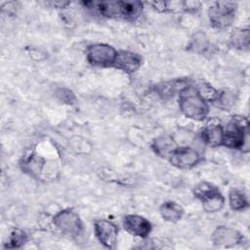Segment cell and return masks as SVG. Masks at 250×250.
Here are the masks:
<instances>
[{
	"instance_id": "obj_1",
	"label": "cell",
	"mask_w": 250,
	"mask_h": 250,
	"mask_svg": "<svg viewBox=\"0 0 250 250\" xmlns=\"http://www.w3.org/2000/svg\"><path fill=\"white\" fill-rule=\"evenodd\" d=\"M84 4L95 8L104 17L131 21L137 19L143 9V3L139 1H100L84 2Z\"/></svg>"
},
{
	"instance_id": "obj_2",
	"label": "cell",
	"mask_w": 250,
	"mask_h": 250,
	"mask_svg": "<svg viewBox=\"0 0 250 250\" xmlns=\"http://www.w3.org/2000/svg\"><path fill=\"white\" fill-rule=\"evenodd\" d=\"M179 106L186 117L195 121L205 119L209 113L207 102L201 99L191 86L180 93Z\"/></svg>"
},
{
	"instance_id": "obj_3",
	"label": "cell",
	"mask_w": 250,
	"mask_h": 250,
	"mask_svg": "<svg viewBox=\"0 0 250 250\" xmlns=\"http://www.w3.org/2000/svg\"><path fill=\"white\" fill-rule=\"evenodd\" d=\"M248 120L244 116H232L224 129L223 145L229 148H243L248 144Z\"/></svg>"
},
{
	"instance_id": "obj_4",
	"label": "cell",
	"mask_w": 250,
	"mask_h": 250,
	"mask_svg": "<svg viewBox=\"0 0 250 250\" xmlns=\"http://www.w3.org/2000/svg\"><path fill=\"white\" fill-rule=\"evenodd\" d=\"M236 4L229 1L214 2L208 10L209 21L213 27L225 29L232 24L235 19Z\"/></svg>"
},
{
	"instance_id": "obj_5",
	"label": "cell",
	"mask_w": 250,
	"mask_h": 250,
	"mask_svg": "<svg viewBox=\"0 0 250 250\" xmlns=\"http://www.w3.org/2000/svg\"><path fill=\"white\" fill-rule=\"evenodd\" d=\"M52 225L62 233L71 236H78L83 231V224L79 215L71 209L58 212L52 219Z\"/></svg>"
},
{
	"instance_id": "obj_6",
	"label": "cell",
	"mask_w": 250,
	"mask_h": 250,
	"mask_svg": "<svg viewBox=\"0 0 250 250\" xmlns=\"http://www.w3.org/2000/svg\"><path fill=\"white\" fill-rule=\"evenodd\" d=\"M117 54L114 47L104 43L92 44L86 50L87 61L97 66H113Z\"/></svg>"
},
{
	"instance_id": "obj_7",
	"label": "cell",
	"mask_w": 250,
	"mask_h": 250,
	"mask_svg": "<svg viewBox=\"0 0 250 250\" xmlns=\"http://www.w3.org/2000/svg\"><path fill=\"white\" fill-rule=\"evenodd\" d=\"M168 160L179 168L188 169L200 161V155L192 147L177 146L168 157Z\"/></svg>"
},
{
	"instance_id": "obj_8",
	"label": "cell",
	"mask_w": 250,
	"mask_h": 250,
	"mask_svg": "<svg viewBox=\"0 0 250 250\" xmlns=\"http://www.w3.org/2000/svg\"><path fill=\"white\" fill-rule=\"evenodd\" d=\"M94 231L98 240L106 248H113L116 244L118 229L116 226L105 219H100L94 223Z\"/></svg>"
},
{
	"instance_id": "obj_9",
	"label": "cell",
	"mask_w": 250,
	"mask_h": 250,
	"mask_svg": "<svg viewBox=\"0 0 250 250\" xmlns=\"http://www.w3.org/2000/svg\"><path fill=\"white\" fill-rule=\"evenodd\" d=\"M124 229L132 235L146 238L151 231V224L148 220L140 215H127L123 220Z\"/></svg>"
},
{
	"instance_id": "obj_10",
	"label": "cell",
	"mask_w": 250,
	"mask_h": 250,
	"mask_svg": "<svg viewBox=\"0 0 250 250\" xmlns=\"http://www.w3.org/2000/svg\"><path fill=\"white\" fill-rule=\"evenodd\" d=\"M202 139L203 141L211 146H218L223 145V138H224V128L220 124V120L217 118H210L205 123L202 132Z\"/></svg>"
},
{
	"instance_id": "obj_11",
	"label": "cell",
	"mask_w": 250,
	"mask_h": 250,
	"mask_svg": "<svg viewBox=\"0 0 250 250\" xmlns=\"http://www.w3.org/2000/svg\"><path fill=\"white\" fill-rule=\"evenodd\" d=\"M142 64V58L130 51H120L117 54L113 66L127 73H134Z\"/></svg>"
},
{
	"instance_id": "obj_12",
	"label": "cell",
	"mask_w": 250,
	"mask_h": 250,
	"mask_svg": "<svg viewBox=\"0 0 250 250\" xmlns=\"http://www.w3.org/2000/svg\"><path fill=\"white\" fill-rule=\"evenodd\" d=\"M212 240L216 245L232 246L242 242L243 236L233 229L221 226L218 227L213 232Z\"/></svg>"
},
{
	"instance_id": "obj_13",
	"label": "cell",
	"mask_w": 250,
	"mask_h": 250,
	"mask_svg": "<svg viewBox=\"0 0 250 250\" xmlns=\"http://www.w3.org/2000/svg\"><path fill=\"white\" fill-rule=\"evenodd\" d=\"M177 146H178L176 145L173 138L169 136H160L154 139L152 143L154 151L161 157H165L167 159Z\"/></svg>"
},
{
	"instance_id": "obj_14",
	"label": "cell",
	"mask_w": 250,
	"mask_h": 250,
	"mask_svg": "<svg viewBox=\"0 0 250 250\" xmlns=\"http://www.w3.org/2000/svg\"><path fill=\"white\" fill-rule=\"evenodd\" d=\"M159 212L161 217L168 222H178L183 218L184 215L183 207L173 201L164 202L160 206Z\"/></svg>"
},
{
	"instance_id": "obj_15",
	"label": "cell",
	"mask_w": 250,
	"mask_h": 250,
	"mask_svg": "<svg viewBox=\"0 0 250 250\" xmlns=\"http://www.w3.org/2000/svg\"><path fill=\"white\" fill-rule=\"evenodd\" d=\"M194 90L196 94L205 102H216L219 95V91L203 80H199L195 83Z\"/></svg>"
},
{
	"instance_id": "obj_16",
	"label": "cell",
	"mask_w": 250,
	"mask_h": 250,
	"mask_svg": "<svg viewBox=\"0 0 250 250\" xmlns=\"http://www.w3.org/2000/svg\"><path fill=\"white\" fill-rule=\"evenodd\" d=\"M231 45L237 49L245 50L249 47V30L248 28L235 29L230 35Z\"/></svg>"
},
{
	"instance_id": "obj_17",
	"label": "cell",
	"mask_w": 250,
	"mask_h": 250,
	"mask_svg": "<svg viewBox=\"0 0 250 250\" xmlns=\"http://www.w3.org/2000/svg\"><path fill=\"white\" fill-rule=\"evenodd\" d=\"M229 202L232 210L240 211L248 206V200L246 195L239 189L232 188L229 193Z\"/></svg>"
},
{
	"instance_id": "obj_18",
	"label": "cell",
	"mask_w": 250,
	"mask_h": 250,
	"mask_svg": "<svg viewBox=\"0 0 250 250\" xmlns=\"http://www.w3.org/2000/svg\"><path fill=\"white\" fill-rule=\"evenodd\" d=\"M225 203V198L221 192L215 193L202 200L203 209L206 212H217L222 209Z\"/></svg>"
},
{
	"instance_id": "obj_19",
	"label": "cell",
	"mask_w": 250,
	"mask_h": 250,
	"mask_svg": "<svg viewBox=\"0 0 250 250\" xmlns=\"http://www.w3.org/2000/svg\"><path fill=\"white\" fill-rule=\"evenodd\" d=\"M218 192H220V190L215 186L207 182H201L197 184L193 188L194 195L201 201Z\"/></svg>"
},
{
	"instance_id": "obj_20",
	"label": "cell",
	"mask_w": 250,
	"mask_h": 250,
	"mask_svg": "<svg viewBox=\"0 0 250 250\" xmlns=\"http://www.w3.org/2000/svg\"><path fill=\"white\" fill-rule=\"evenodd\" d=\"M26 240V234L23 230L16 229L8 236V242H5L6 248H19Z\"/></svg>"
},
{
	"instance_id": "obj_21",
	"label": "cell",
	"mask_w": 250,
	"mask_h": 250,
	"mask_svg": "<svg viewBox=\"0 0 250 250\" xmlns=\"http://www.w3.org/2000/svg\"><path fill=\"white\" fill-rule=\"evenodd\" d=\"M234 101H235L234 94L229 91L219 92L218 98L216 100V102H218V104L223 107H229V106L232 105Z\"/></svg>"
},
{
	"instance_id": "obj_22",
	"label": "cell",
	"mask_w": 250,
	"mask_h": 250,
	"mask_svg": "<svg viewBox=\"0 0 250 250\" xmlns=\"http://www.w3.org/2000/svg\"><path fill=\"white\" fill-rule=\"evenodd\" d=\"M57 95L62 102L67 104H72L75 99L72 92L67 89H59L57 92Z\"/></svg>"
},
{
	"instance_id": "obj_23",
	"label": "cell",
	"mask_w": 250,
	"mask_h": 250,
	"mask_svg": "<svg viewBox=\"0 0 250 250\" xmlns=\"http://www.w3.org/2000/svg\"><path fill=\"white\" fill-rule=\"evenodd\" d=\"M47 4L48 5H52V7L54 8H64V7H66L68 4H69V2H64V1H51V2H47Z\"/></svg>"
}]
</instances>
